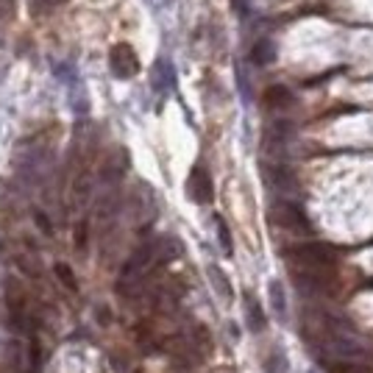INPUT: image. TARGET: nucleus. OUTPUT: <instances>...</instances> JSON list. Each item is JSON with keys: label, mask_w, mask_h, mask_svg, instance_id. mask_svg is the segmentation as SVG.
<instances>
[{"label": "nucleus", "mask_w": 373, "mask_h": 373, "mask_svg": "<svg viewBox=\"0 0 373 373\" xmlns=\"http://www.w3.org/2000/svg\"><path fill=\"white\" fill-rule=\"evenodd\" d=\"M214 234H217V242H220V251H223V256H231V251H234V242H231V234H228V226L223 223V217H214Z\"/></svg>", "instance_id": "4468645a"}, {"label": "nucleus", "mask_w": 373, "mask_h": 373, "mask_svg": "<svg viewBox=\"0 0 373 373\" xmlns=\"http://www.w3.org/2000/svg\"><path fill=\"white\" fill-rule=\"evenodd\" d=\"M265 371L268 373H290L284 354H281V351H273V354L268 357V363H265Z\"/></svg>", "instance_id": "2eb2a0df"}, {"label": "nucleus", "mask_w": 373, "mask_h": 373, "mask_svg": "<svg viewBox=\"0 0 373 373\" xmlns=\"http://www.w3.org/2000/svg\"><path fill=\"white\" fill-rule=\"evenodd\" d=\"M295 103V98H293V92L287 89V87H270L268 92H265V106L270 109V112H284V109H290Z\"/></svg>", "instance_id": "6e6552de"}, {"label": "nucleus", "mask_w": 373, "mask_h": 373, "mask_svg": "<svg viewBox=\"0 0 373 373\" xmlns=\"http://www.w3.org/2000/svg\"><path fill=\"white\" fill-rule=\"evenodd\" d=\"M268 293H270V307L276 309V315L284 318L287 301H284V287H281V281H270V284H268Z\"/></svg>", "instance_id": "ddd939ff"}, {"label": "nucleus", "mask_w": 373, "mask_h": 373, "mask_svg": "<svg viewBox=\"0 0 373 373\" xmlns=\"http://www.w3.org/2000/svg\"><path fill=\"white\" fill-rule=\"evenodd\" d=\"M231 6H234L237 14H245L248 11V0H231Z\"/></svg>", "instance_id": "aec40b11"}, {"label": "nucleus", "mask_w": 373, "mask_h": 373, "mask_svg": "<svg viewBox=\"0 0 373 373\" xmlns=\"http://www.w3.org/2000/svg\"><path fill=\"white\" fill-rule=\"evenodd\" d=\"M209 279H212V284H214V290L220 293V298L223 301H231V284H228V279H226V273L220 270V268H214V265H209Z\"/></svg>", "instance_id": "f8f14e48"}, {"label": "nucleus", "mask_w": 373, "mask_h": 373, "mask_svg": "<svg viewBox=\"0 0 373 373\" xmlns=\"http://www.w3.org/2000/svg\"><path fill=\"white\" fill-rule=\"evenodd\" d=\"M173 64L168 61V59H159L156 64H154V89L156 92H168V89H173Z\"/></svg>", "instance_id": "1a4fd4ad"}, {"label": "nucleus", "mask_w": 373, "mask_h": 373, "mask_svg": "<svg viewBox=\"0 0 373 373\" xmlns=\"http://www.w3.org/2000/svg\"><path fill=\"white\" fill-rule=\"evenodd\" d=\"M11 8H14V0H0V22L6 20V14L11 17Z\"/></svg>", "instance_id": "6ab92c4d"}, {"label": "nucleus", "mask_w": 373, "mask_h": 373, "mask_svg": "<svg viewBox=\"0 0 373 373\" xmlns=\"http://www.w3.org/2000/svg\"><path fill=\"white\" fill-rule=\"evenodd\" d=\"M245 321H248V329L256 332V335L265 329V315H262V307H259V301L254 295L245 298Z\"/></svg>", "instance_id": "9b49d317"}, {"label": "nucleus", "mask_w": 373, "mask_h": 373, "mask_svg": "<svg viewBox=\"0 0 373 373\" xmlns=\"http://www.w3.org/2000/svg\"><path fill=\"white\" fill-rule=\"evenodd\" d=\"M67 0H34V6H39V8H59V6H64Z\"/></svg>", "instance_id": "a211bd4d"}, {"label": "nucleus", "mask_w": 373, "mask_h": 373, "mask_svg": "<svg viewBox=\"0 0 373 373\" xmlns=\"http://www.w3.org/2000/svg\"><path fill=\"white\" fill-rule=\"evenodd\" d=\"M237 87H240L242 103H251V101H254V89H251V81H248V75H245L242 67H237Z\"/></svg>", "instance_id": "dca6fc26"}, {"label": "nucleus", "mask_w": 373, "mask_h": 373, "mask_svg": "<svg viewBox=\"0 0 373 373\" xmlns=\"http://www.w3.org/2000/svg\"><path fill=\"white\" fill-rule=\"evenodd\" d=\"M284 259L290 270H321V273H332L337 262L335 251L323 242H301V245L284 248Z\"/></svg>", "instance_id": "f03ea898"}, {"label": "nucleus", "mask_w": 373, "mask_h": 373, "mask_svg": "<svg viewBox=\"0 0 373 373\" xmlns=\"http://www.w3.org/2000/svg\"><path fill=\"white\" fill-rule=\"evenodd\" d=\"M251 61L259 67H268L270 61H276V42L273 39H259L251 47Z\"/></svg>", "instance_id": "9d476101"}, {"label": "nucleus", "mask_w": 373, "mask_h": 373, "mask_svg": "<svg viewBox=\"0 0 373 373\" xmlns=\"http://www.w3.org/2000/svg\"><path fill=\"white\" fill-rule=\"evenodd\" d=\"M186 195H189L195 203H200V206L212 203V198H214L212 176H209V170H206L203 165H195V168H192V173H189V179H186Z\"/></svg>", "instance_id": "39448f33"}, {"label": "nucleus", "mask_w": 373, "mask_h": 373, "mask_svg": "<svg viewBox=\"0 0 373 373\" xmlns=\"http://www.w3.org/2000/svg\"><path fill=\"white\" fill-rule=\"evenodd\" d=\"M307 337L312 343H318L323 351L340 357V360H357V357H365V343L363 337L357 335V329L346 321V318H337L326 309H318V312H309L307 315Z\"/></svg>", "instance_id": "f257e3e1"}, {"label": "nucleus", "mask_w": 373, "mask_h": 373, "mask_svg": "<svg viewBox=\"0 0 373 373\" xmlns=\"http://www.w3.org/2000/svg\"><path fill=\"white\" fill-rule=\"evenodd\" d=\"M293 142V126L287 120H273L268 129H265V151L270 154H284L287 145Z\"/></svg>", "instance_id": "423d86ee"}, {"label": "nucleus", "mask_w": 373, "mask_h": 373, "mask_svg": "<svg viewBox=\"0 0 373 373\" xmlns=\"http://www.w3.org/2000/svg\"><path fill=\"white\" fill-rule=\"evenodd\" d=\"M56 273H59V279L67 284V290H75V287H78L75 279H73V270H70L67 265H56Z\"/></svg>", "instance_id": "f3484780"}, {"label": "nucleus", "mask_w": 373, "mask_h": 373, "mask_svg": "<svg viewBox=\"0 0 373 373\" xmlns=\"http://www.w3.org/2000/svg\"><path fill=\"white\" fill-rule=\"evenodd\" d=\"M270 223L284 228V231H293V234H307L312 228L304 206L293 203V200H276L273 209H270Z\"/></svg>", "instance_id": "7ed1b4c3"}, {"label": "nucleus", "mask_w": 373, "mask_h": 373, "mask_svg": "<svg viewBox=\"0 0 373 373\" xmlns=\"http://www.w3.org/2000/svg\"><path fill=\"white\" fill-rule=\"evenodd\" d=\"M109 67H112V75H115V78L129 81V78H134V75L140 73V59H137V53H134L131 45L120 42V45H115L112 53H109Z\"/></svg>", "instance_id": "20e7f679"}, {"label": "nucleus", "mask_w": 373, "mask_h": 373, "mask_svg": "<svg viewBox=\"0 0 373 373\" xmlns=\"http://www.w3.org/2000/svg\"><path fill=\"white\" fill-rule=\"evenodd\" d=\"M265 179H268V184L273 186V189H279V192H284V195H290V192L298 189V176H295L293 168L284 165V162L268 165V168H265Z\"/></svg>", "instance_id": "0eeeda50"}]
</instances>
